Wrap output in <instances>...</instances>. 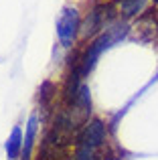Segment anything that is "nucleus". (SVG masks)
Returning a JSON list of instances; mask_svg holds the SVG:
<instances>
[{"label":"nucleus","instance_id":"f257e3e1","mask_svg":"<svg viewBox=\"0 0 158 160\" xmlns=\"http://www.w3.org/2000/svg\"><path fill=\"white\" fill-rule=\"evenodd\" d=\"M126 32H128V24H114V27L106 28V31H103L101 35H99L97 39H95L93 43L85 49V53H83L81 59L77 61L75 67H77L79 73H81V77H85V75L95 67L97 59L101 57L107 49L114 47L116 43H120V41L126 37Z\"/></svg>","mask_w":158,"mask_h":160},{"label":"nucleus","instance_id":"f03ea898","mask_svg":"<svg viewBox=\"0 0 158 160\" xmlns=\"http://www.w3.org/2000/svg\"><path fill=\"white\" fill-rule=\"evenodd\" d=\"M79 28H81V18H79V10L75 6H63L59 18H57V39L65 49L73 47Z\"/></svg>","mask_w":158,"mask_h":160},{"label":"nucleus","instance_id":"7ed1b4c3","mask_svg":"<svg viewBox=\"0 0 158 160\" xmlns=\"http://www.w3.org/2000/svg\"><path fill=\"white\" fill-rule=\"evenodd\" d=\"M107 142V128L101 120H91L83 126V130L77 136V146H87V148H101Z\"/></svg>","mask_w":158,"mask_h":160},{"label":"nucleus","instance_id":"20e7f679","mask_svg":"<svg viewBox=\"0 0 158 160\" xmlns=\"http://www.w3.org/2000/svg\"><path fill=\"white\" fill-rule=\"evenodd\" d=\"M37 130H39V118H37V113H32L27 122V128H24V142H22L20 160H31L32 146H35V138H37Z\"/></svg>","mask_w":158,"mask_h":160},{"label":"nucleus","instance_id":"39448f33","mask_svg":"<svg viewBox=\"0 0 158 160\" xmlns=\"http://www.w3.org/2000/svg\"><path fill=\"white\" fill-rule=\"evenodd\" d=\"M22 142H24L22 130H20V126H14L12 132H10V136L6 138V144H4L8 160H18L20 158V154H22Z\"/></svg>","mask_w":158,"mask_h":160},{"label":"nucleus","instance_id":"423d86ee","mask_svg":"<svg viewBox=\"0 0 158 160\" xmlns=\"http://www.w3.org/2000/svg\"><path fill=\"white\" fill-rule=\"evenodd\" d=\"M103 10H106V6H99V8H95V10L89 12V16L85 18V24H81V28H79L81 39H87L89 35H93V32H97L99 28H101V24H103Z\"/></svg>","mask_w":158,"mask_h":160},{"label":"nucleus","instance_id":"0eeeda50","mask_svg":"<svg viewBox=\"0 0 158 160\" xmlns=\"http://www.w3.org/2000/svg\"><path fill=\"white\" fill-rule=\"evenodd\" d=\"M73 160H97V156H95V150L93 148H87V146H77Z\"/></svg>","mask_w":158,"mask_h":160},{"label":"nucleus","instance_id":"6e6552de","mask_svg":"<svg viewBox=\"0 0 158 160\" xmlns=\"http://www.w3.org/2000/svg\"><path fill=\"white\" fill-rule=\"evenodd\" d=\"M154 2H156V4H158V0H154Z\"/></svg>","mask_w":158,"mask_h":160}]
</instances>
